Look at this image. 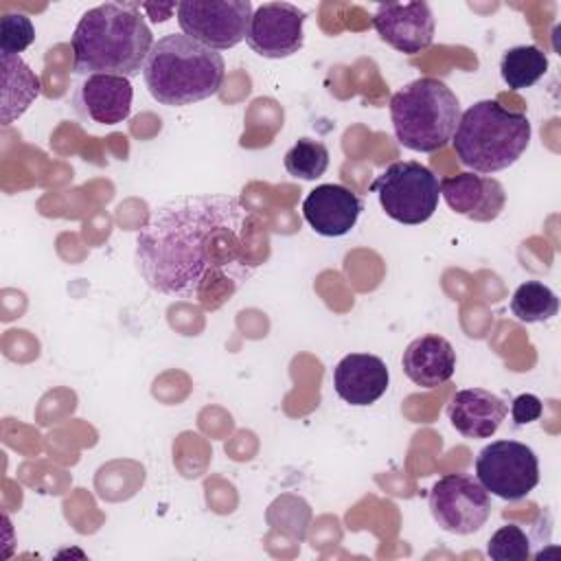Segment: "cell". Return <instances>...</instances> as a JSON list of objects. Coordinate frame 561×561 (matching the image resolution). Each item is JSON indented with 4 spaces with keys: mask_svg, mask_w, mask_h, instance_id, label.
I'll return each instance as SVG.
<instances>
[{
    "mask_svg": "<svg viewBox=\"0 0 561 561\" xmlns=\"http://www.w3.org/2000/svg\"><path fill=\"white\" fill-rule=\"evenodd\" d=\"M364 210L362 197L344 184H320L302 199V217L322 237H344Z\"/></svg>",
    "mask_w": 561,
    "mask_h": 561,
    "instance_id": "cell-12",
    "label": "cell"
},
{
    "mask_svg": "<svg viewBox=\"0 0 561 561\" xmlns=\"http://www.w3.org/2000/svg\"><path fill=\"white\" fill-rule=\"evenodd\" d=\"M70 46L75 72L131 79L142 72L153 35L138 4L105 2L79 18Z\"/></svg>",
    "mask_w": 561,
    "mask_h": 561,
    "instance_id": "cell-2",
    "label": "cell"
},
{
    "mask_svg": "<svg viewBox=\"0 0 561 561\" xmlns=\"http://www.w3.org/2000/svg\"><path fill=\"white\" fill-rule=\"evenodd\" d=\"M390 373L381 357L370 353H348L333 368L335 394L357 408L373 405L388 390Z\"/></svg>",
    "mask_w": 561,
    "mask_h": 561,
    "instance_id": "cell-14",
    "label": "cell"
},
{
    "mask_svg": "<svg viewBox=\"0 0 561 561\" xmlns=\"http://www.w3.org/2000/svg\"><path fill=\"white\" fill-rule=\"evenodd\" d=\"M508 414V403L484 388L458 390L447 405L449 423L465 438H491Z\"/></svg>",
    "mask_w": 561,
    "mask_h": 561,
    "instance_id": "cell-16",
    "label": "cell"
},
{
    "mask_svg": "<svg viewBox=\"0 0 561 561\" xmlns=\"http://www.w3.org/2000/svg\"><path fill=\"white\" fill-rule=\"evenodd\" d=\"M440 195L454 213L482 224L497 219L506 204L504 186L480 173H458L440 180Z\"/></svg>",
    "mask_w": 561,
    "mask_h": 561,
    "instance_id": "cell-13",
    "label": "cell"
},
{
    "mask_svg": "<svg viewBox=\"0 0 561 561\" xmlns=\"http://www.w3.org/2000/svg\"><path fill=\"white\" fill-rule=\"evenodd\" d=\"M2 64V125L18 121L31 103L39 96L42 83L39 77L20 55H0Z\"/></svg>",
    "mask_w": 561,
    "mask_h": 561,
    "instance_id": "cell-18",
    "label": "cell"
},
{
    "mask_svg": "<svg viewBox=\"0 0 561 561\" xmlns=\"http://www.w3.org/2000/svg\"><path fill=\"white\" fill-rule=\"evenodd\" d=\"M530 134L526 114L484 99L460 114L451 145L462 167L471 169V173L491 175L522 158Z\"/></svg>",
    "mask_w": 561,
    "mask_h": 561,
    "instance_id": "cell-4",
    "label": "cell"
},
{
    "mask_svg": "<svg viewBox=\"0 0 561 561\" xmlns=\"http://www.w3.org/2000/svg\"><path fill=\"white\" fill-rule=\"evenodd\" d=\"M305 20L307 13L291 2H265L252 13L245 42L265 59H285L302 48Z\"/></svg>",
    "mask_w": 561,
    "mask_h": 561,
    "instance_id": "cell-10",
    "label": "cell"
},
{
    "mask_svg": "<svg viewBox=\"0 0 561 561\" xmlns=\"http://www.w3.org/2000/svg\"><path fill=\"white\" fill-rule=\"evenodd\" d=\"M548 70V55L535 46H513L504 50L500 59V75L502 81L511 90H526L535 85Z\"/></svg>",
    "mask_w": 561,
    "mask_h": 561,
    "instance_id": "cell-19",
    "label": "cell"
},
{
    "mask_svg": "<svg viewBox=\"0 0 561 561\" xmlns=\"http://www.w3.org/2000/svg\"><path fill=\"white\" fill-rule=\"evenodd\" d=\"M370 191L377 193V199L390 219L405 226H419L438 208L440 180L430 167L416 160H399L388 164L373 180Z\"/></svg>",
    "mask_w": 561,
    "mask_h": 561,
    "instance_id": "cell-6",
    "label": "cell"
},
{
    "mask_svg": "<svg viewBox=\"0 0 561 561\" xmlns=\"http://www.w3.org/2000/svg\"><path fill=\"white\" fill-rule=\"evenodd\" d=\"M476 478L491 495L517 502L539 484V460L519 440H491L478 451Z\"/></svg>",
    "mask_w": 561,
    "mask_h": 561,
    "instance_id": "cell-7",
    "label": "cell"
},
{
    "mask_svg": "<svg viewBox=\"0 0 561 561\" xmlns=\"http://www.w3.org/2000/svg\"><path fill=\"white\" fill-rule=\"evenodd\" d=\"M543 412V403L537 394H530V392H524V394H517L511 403V416H513V423L519 427V425H528L533 421H537Z\"/></svg>",
    "mask_w": 561,
    "mask_h": 561,
    "instance_id": "cell-24",
    "label": "cell"
},
{
    "mask_svg": "<svg viewBox=\"0 0 561 561\" xmlns=\"http://www.w3.org/2000/svg\"><path fill=\"white\" fill-rule=\"evenodd\" d=\"M401 368L412 383L438 388L447 383L456 370V351L443 335L427 333L405 346Z\"/></svg>",
    "mask_w": 561,
    "mask_h": 561,
    "instance_id": "cell-17",
    "label": "cell"
},
{
    "mask_svg": "<svg viewBox=\"0 0 561 561\" xmlns=\"http://www.w3.org/2000/svg\"><path fill=\"white\" fill-rule=\"evenodd\" d=\"M226 75V61L184 33H169L153 42L142 68L149 94L171 107L193 105L219 92Z\"/></svg>",
    "mask_w": 561,
    "mask_h": 561,
    "instance_id": "cell-3",
    "label": "cell"
},
{
    "mask_svg": "<svg viewBox=\"0 0 561 561\" xmlns=\"http://www.w3.org/2000/svg\"><path fill=\"white\" fill-rule=\"evenodd\" d=\"M460 114L458 96L445 81L434 77L414 79L390 99V121L399 145L419 153L447 147Z\"/></svg>",
    "mask_w": 561,
    "mask_h": 561,
    "instance_id": "cell-5",
    "label": "cell"
},
{
    "mask_svg": "<svg viewBox=\"0 0 561 561\" xmlns=\"http://www.w3.org/2000/svg\"><path fill=\"white\" fill-rule=\"evenodd\" d=\"M252 13L250 0L178 2V24L182 33L213 50H228L243 42Z\"/></svg>",
    "mask_w": 561,
    "mask_h": 561,
    "instance_id": "cell-8",
    "label": "cell"
},
{
    "mask_svg": "<svg viewBox=\"0 0 561 561\" xmlns=\"http://www.w3.org/2000/svg\"><path fill=\"white\" fill-rule=\"evenodd\" d=\"M35 39L33 22L22 13H7L0 22V55H20Z\"/></svg>",
    "mask_w": 561,
    "mask_h": 561,
    "instance_id": "cell-23",
    "label": "cell"
},
{
    "mask_svg": "<svg viewBox=\"0 0 561 561\" xmlns=\"http://www.w3.org/2000/svg\"><path fill=\"white\" fill-rule=\"evenodd\" d=\"M283 164L289 175L300 180H318L329 169V149L322 140L298 138L285 153Z\"/></svg>",
    "mask_w": 561,
    "mask_h": 561,
    "instance_id": "cell-21",
    "label": "cell"
},
{
    "mask_svg": "<svg viewBox=\"0 0 561 561\" xmlns=\"http://www.w3.org/2000/svg\"><path fill=\"white\" fill-rule=\"evenodd\" d=\"M530 543L533 541L524 528L515 524H504L491 535L486 543V554L495 561H524L533 554Z\"/></svg>",
    "mask_w": 561,
    "mask_h": 561,
    "instance_id": "cell-22",
    "label": "cell"
},
{
    "mask_svg": "<svg viewBox=\"0 0 561 561\" xmlns=\"http://www.w3.org/2000/svg\"><path fill=\"white\" fill-rule=\"evenodd\" d=\"M511 311L519 322H548L559 311L557 294L541 280L522 283L511 298Z\"/></svg>",
    "mask_w": 561,
    "mask_h": 561,
    "instance_id": "cell-20",
    "label": "cell"
},
{
    "mask_svg": "<svg viewBox=\"0 0 561 561\" xmlns=\"http://www.w3.org/2000/svg\"><path fill=\"white\" fill-rule=\"evenodd\" d=\"M138 9H145V11H149L151 13V20L153 22H164V20H169L171 18V13L173 11H178V4L175 2H169V4H138Z\"/></svg>",
    "mask_w": 561,
    "mask_h": 561,
    "instance_id": "cell-25",
    "label": "cell"
},
{
    "mask_svg": "<svg viewBox=\"0 0 561 561\" xmlns=\"http://www.w3.org/2000/svg\"><path fill=\"white\" fill-rule=\"evenodd\" d=\"M267 256V226L228 193L180 195L156 206L134 250L149 289L208 311L224 307Z\"/></svg>",
    "mask_w": 561,
    "mask_h": 561,
    "instance_id": "cell-1",
    "label": "cell"
},
{
    "mask_svg": "<svg viewBox=\"0 0 561 561\" xmlns=\"http://www.w3.org/2000/svg\"><path fill=\"white\" fill-rule=\"evenodd\" d=\"M373 26L379 37L403 55L425 50L434 39V15L427 2H388L379 4L373 15Z\"/></svg>",
    "mask_w": 561,
    "mask_h": 561,
    "instance_id": "cell-11",
    "label": "cell"
},
{
    "mask_svg": "<svg viewBox=\"0 0 561 561\" xmlns=\"http://www.w3.org/2000/svg\"><path fill=\"white\" fill-rule=\"evenodd\" d=\"M427 506L440 530L451 535L478 533L491 515V495L469 473H445L430 489Z\"/></svg>",
    "mask_w": 561,
    "mask_h": 561,
    "instance_id": "cell-9",
    "label": "cell"
},
{
    "mask_svg": "<svg viewBox=\"0 0 561 561\" xmlns=\"http://www.w3.org/2000/svg\"><path fill=\"white\" fill-rule=\"evenodd\" d=\"M134 88L116 75H90L75 94L77 112L96 125H118L131 112Z\"/></svg>",
    "mask_w": 561,
    "mask_h": 561,
    "instance_id": "cell-15",
    "label": "cell"
}]
</instances>
